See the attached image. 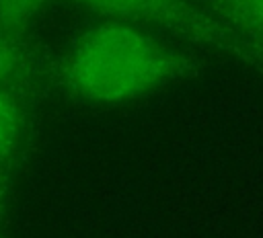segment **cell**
Masks as SVG:
<instances>
[{
    "label": "cell",
    "mask_w": 263,
    "mask_h": 238,
    "mask_svg": "<svg viewBox=\"0 0 263 238\" xmlns=\"http://www.w3.org/2000/svg\"><path fill=\"white\" fill-rule=\"evenodd\" d=\"M21 90L0 86V176L14 174L29 133V103Z\"/></svg>",
    "instance_id": "4"
},
{
    "label": "cell",
    "mask_w": 263,
    "mask_h": 238,
    "mask_svg": "<svg viewBox=\"0 0 263 238\" xmlns=\"http://www.w3.org/2000/svg\"><path fill=\"white\" fill-rule=\"evenodd\" d=\"M214 12L242 29L263 25V0H216Z\"/></svg>",
    "instance_id": "6"
},
{
    "label": "cell",
    "mask_w": 263,
    "mask_h": 238,
    "mask_svg": "<svg viewBox=\"0 0 263 238\" xmlns=\"http://www.w3.org/2000/svg\"><path fill=\"white\" fill-rule=\"evenodd\" d=\"M51 84V62L27 41L0 31V86L37 98Z\"/></svg>",
    "instance_id": "3"
},
{
    "label": "cell",
    "mask_w": 263,
    "mask_h": 238,
    "mask_svg": "<svg viewBox=\"0 0 263 238\" xmlns=\"http://www.w3.org/2000/svg\"><path fill=\"white\" fill-rule=\"evenodd\" d=\"M245 31H249V33L263 45V25H255V27H249V29H245Z\"/></svg>",
    "instance_id": "8"
},
{
    "label": "cell",
    "mask_w": 263,
    "mask_h": 238,
    "mask_svg": "<svg viewBox=\"0 0 263 238\" xmlns=\"http://www.w3.org/2000/svg\"><path fill=\"white\" fill-rule=\"evenodd\" d=\"M49 0H0V31L25 37Z\"/></svg>",
    "instance_id": "5"
},
{
    "label": "cell",
    "mask_w": 263,
    "mask_h": 238,
    "mask_svg": "<svg viewBox=\"0 0 263 238\" xmlns=\"http://www.w3.org/2000/svg\"><path fill=\"white\" fill-rule=\"evenodd\" d=\"M12 185H14V174L0 176V236L6 226V215H8V205L12 199Z\"/></svg>",
    "instance_id": "7"
},
{
    "label": "cell",
    "mask_w": 263,
    "mask_h": 238,
    "mask_svg": "<svg viewBox=\"0 0 263 238\" xmlns=\"http://www.w3.org/2000/svg\"><path fill=\"white\" fill-rule=\"evenodd\" d=\"M201 51L150 29L105 18L82 31L51 64V84L86 105H123L199 76Z\"/></svg>",
    "instance_id": "1"
},
{
    "label": "cell",
    "mask_w": 263,
    "mask_h": 238,
    "mask_svg": "<svg viewBox=\"0 0 263 238\" xmlns=\"http://www.w3.org/2000/svg\"><path fill=\"white\" fill-rule=\"evenodd\" d=\"M103 18L162 33L208 55H220L263 74V45L226 16L189 0H72Z\"/></svg>",
    "instance_id": "2"
}]
</instances>
